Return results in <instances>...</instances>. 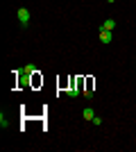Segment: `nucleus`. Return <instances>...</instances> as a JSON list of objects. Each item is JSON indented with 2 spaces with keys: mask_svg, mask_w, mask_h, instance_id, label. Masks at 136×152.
I'll return each mask as SVG.
<instances>
[{
  "mask_svg": "<svg viewBox=\"0 0 136 152\" xmlns=\"http://www.w3.org/2000/svg\"><path fill=\"white\" fill-rule=\"evenodd\" d=\"M113 27H116V20H113V18H107V20L102 23V30H109V32H113Z\"/></svg>",
  "mask_w": 136,
  "mask_h": 152,
  "instance_id": "20e7f679",
  "label": "nucleus"
},
{
  "mask_svg": "<svg viewBox=\"0 0 136 152\" xmlns=\"http://www.w3.org/2000/svg\"><path fill=\"white\" fill-rule=\"evenodd\" d=\"M111 39H113V32L100 27V41H102V43H111Z\"/></svg>",
  "mask_w": 136,
  "mask_h": 152,
  "instance_id": "f03ea898",
  "label": "nucleus"
},
{
  "mask_svg": "<svg viewBox=\"0 0 136 152\" xmlns=\"http://www.w3.org/2000/svg\"><path fill=\"white\" fill-rule=\"evenodd\" d=\"M66 93L71 95V98H75V95H77V89H75V86H68V91H66Z\"/></svg>",
  "mask_w": 136,
  "mask_h": 152,
  "instance_id": "423d86ee",
  "label": "nucleus"
},
{
  "mask_svg": "<svg viewBox=\"0 0 136 152\" xmlns=\"http://www.w3.org/2000/svg\"><path fill=\"white\" fill-rule=\"evenodd\" d=\"M34 73H39V68H36L34 64H27V66H23V75H25V77L34 75Z\"/></svg>",
  "mask_w": 136,
  "mask_h": 152,
  "instance_id": "7ed1b4c3",
  "label": "nucleus"
},
{
  "mask_svg": "<svg viewBox=\"0 0 136 152\" xmlns=\"http://www.w3.org/2000/svg\"><path fill=\"white\" fill-rule=\"evenodd\" d=\"M16 16H18V20H20V25H23V27L30 23V9H25V7H20L18 12H16Z\"/></svg>",
  "mask_w": 136,
  "mask_h": 152,
  "instance_id": "f257e3e1",
  "label": "nucleus"
},
{
  "mask_svg": "<svg viewBox=\"0 0 136 152\" xmlns=\"http://www.w3.org/2000/svg\"><path fill=\"white\" fill-rule=\"evenodd\" d=\"M82 116H84L86 121H93V116H95V114H93V109H91V107H86L84 111H82Z\"/></svg>",
  "mask_w": 136,
  "mask_h": 152,
  "instance_id": "39448f33",
  "label": "nucleus"
},
{
  "mask_svg": "<svg viewBox=\"0 0 136 152\" xmlns=\"http://www.w3.org/2000/svg\"><path fill=\"white\" fill-rule=\"evenodd\" d=\"M93 125H95V127L102 125V118H100V116H93Z\"/></svg>",
  "mask_w": 136,
  "mask_h": 152,
  "instance_id": "0eeeda50",
  "label": "nucleus"
}]
</instances>
